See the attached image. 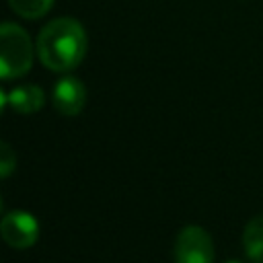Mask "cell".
Masks as SVG:
<instances>
[{
  "label": "cell",
  "instance_id": "8",
  "mask_svg": "<svg viewBox=\"0 0 263 263\" xmlns=\"http://www.w3.org/2000/svg\"><path fill=\"white\" fill-rule=\"evenodd\" d=\"M8 2H10L12 10L25 18H39L53 4V0H8Z\"/></svg>",
  "mask_w": 263,
  "mask_h": 263
},
{
  "label": "cell",
  "instance_id": "2",
  "mask_svg": "<svg viewBox=\"0 0 263 263\" xmlns=\"http://www.w3.org/2000/svg\"><path fill=\"white\" fill-rule=\"evenodd\" d=\"M33 62V45L29 35L12 25L4 23L0 27V74L4 80L16 78L29 72Z\"/></svg>",
  "mask_w": 263,
  "mask_h": 263
},
{
  "label": "cell",
  "instance_id": "1",
  "mask_svg": "<svg viewBox=\"0 0 263 263\" xmlns=\"http://www.w3.org/2000/svg\"><path fill=\"white\" fill-rule=\"evenodd\" d=\"M37 53L45 68L53 72L74 70L86 53V33L76 18H55L37 37Z\"/></svg>",
  "mask_w": 263,
  "mask_h": 263
},
{
  "label": "cell",
  "instance_id": "10",
  "mask_svg": "<svg viewBox=\"0 0 263 263\" xmlns=\"http://www.w3.org/2000/svg\"><path fill=\"white\" fill-rule=\"evenodd\" d=\"M226 263H242V261H238V259H230V261H226Z\"/></svg>",
  "mask_w": 263,
  "mask_h": 263
},
{
  "label": "cell",
  "instance_id": "6",
  "mask_svg": "<svg viewBox=\"0 0 263 263\" xmlns=\"http://www.w3.org/2000/svg\"><path fill=\"white\" fill-rule=\"evenodd\" d=\"M43 103H45V92L37 84L16 86L8 95L2 92V105H10V109H14L16 113H23V115L39 111L43 107Z\"/></svg>",
  "mask_w": 263,
  "mask_h": 263
},
{
  "label": "cell",
  "instance_id": "3",
  "mask_svg": "<svg viewBox=\"0 0 263 263\" xmlns=\"http://www.w3.org/2000/svg\"><path fill=\"white\" fill-rule=\"evenodd\" d=\"M175 263H214V240L201 226H185L175 238Z\"/></svg>",
  "mask_w": 263,
  "mask_h": 263
},
{
  "label": "cell",
  "instance_id": "7",
  "mask_svg": "<svg viewBox=\"0 0 263 263\" xmlns=\"http://www.w3.org/2000/svg\"><path fill=\"white\" fill-rule=\"evenodd\" d=\"M242 247L253 263H263V214L249 220L242 230Z\"/></svg>",
  "mask_w": 263,
  "mask_h": 263
},
{
  "label": "cell",
  "instance_id": "5",
  "mask_svg": "<svg viewBox=\"0 0 263 263\" xmlns=\"http://www.w3.org/2000/svg\"><path fill=\"white\" fill-rule=\"evenodd\" d=\"M86 103V88L76 76H64L53 86V107L62 115H78Z\"/></svg>",
  "mask_w": 263,
  "mask_h": 263
},
{
  "label": "cell",
  "instance_id": "4",
  "mask_svg": "<svg viewBox=\"0 0 263 263\" xmlns=\"http://www.w3.org/2000/svg\"><path fill=\"white\" fill-rule=\"evenodd\" d=\"M2 238L12 249H29L37 242L39 236V224L33 214L25 210H12L2 216L0 222Z\"/></svg>",
  "mask_w": 263,
  "mask_h": 263
},
{
  "label": "cell",
  "instance_id": "9",
  "mask_svg": "<svg viewBox=\"0 0 263 263\" xmlns=\"http://www.w3.org/2000/svg\"><path fill=\"white\" fill-rule=\"evenodd\" d=\"M14 166H16V154L12 152V148L6 142H2V146H0V175L6 179L14 171Z\"/></svg>",
  "mask_w": 263,
  "mask_h": 263
}]
</instances>
